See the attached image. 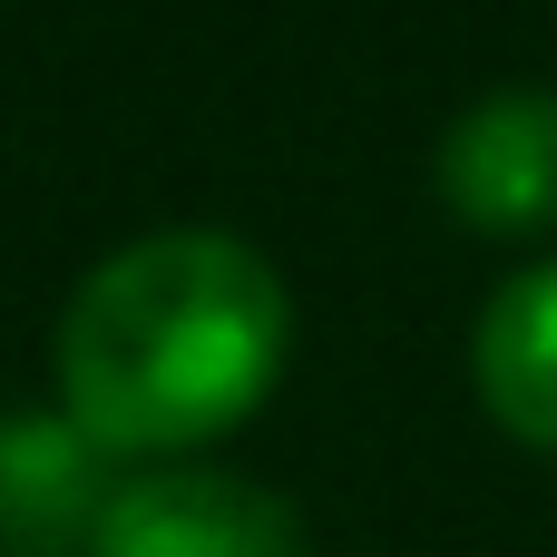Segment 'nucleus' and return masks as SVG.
<instances>
[{"label": "nucleus", "mask_w": 557, "mask_h": 557, "mask_svg": "<svg viewBox=\"0 0 557 557\" xmlns=\"http://www.w3.org/2000/svg\"><path fill=\"white\" fill-rule=\"evenodd\" d=\"M294 352L284 274L215 225H166L78 274L49 372L108 460H186L255 421Z\"/></svg>", "instance_id": "f257e3e1"}, {"label": "nucleus", "mask_w": 557, "mask_h": 557, "mask_svg": "<svg viewBox=\"0 0 557 557\" xmlns=\"http://www.w3.org/2000/svg\"><path fill=\"white\" fill-rule=\"evenodd\" d=\"M88 557H304V509L264 480L166 460L117 480Z\"/></svg>", "instance_id": "f03ea898"}, {"label": "nucleus", "mask_w": 557, "mask_h": 557, "mask_svg": "<svg viewBox=\"0 0 557 557\" xmlns=\"http://www.w3.org/2000/svg\"><path fill=\"white\" fill-rule=\"evenodd\" d=\"M441 206L470 235H539L557 215V88H499L441 127Z\"/></svg>", "instance_id": "7ed1b4c3"}, {"label": "nucleus", "mask_w": 557, "mask_h": 557, "mask_svg": "<svg viewBox=\"0 0 557 557\" xmlns=\"http://www.w3.org/2000/svg\"><path fill=\"white\" fill-rule=\"evenodd\" d=\"M108 499H117V470L69 411L0 421V557H88Z\"/></svg>", "instance_id": "20e7f679"}, {"label": "nucleus", "mask_w": 557, "mask_h": 557, "mask_svg": "<svg viewBox=\"0 0 557 557\" xmlns=\"http://www.w3.org/2000/svg\"><path fill=\"white\" fill-rule=\"evenodd\" d=\"M470 382H480V411L519 441L557 460V255L509 274L470 333Z\"/></svg>", "instance_id": "39448f33"}]
</instances>
